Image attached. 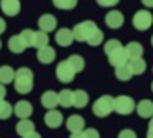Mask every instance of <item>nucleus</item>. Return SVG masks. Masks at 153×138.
Instances as JSON below:
<instances>
[{"mask_svg": "<svg viewBox=\"0 0 153 138\" xmlns=\"http://www.w3.org/2000/svg\"><path fill=\"white\" fill-rule=\"evenodd\" d=\"M13 84L18 94H30L33 91V71L30 68H18L13 77Z\"/></svg>", "mask_w": 153, "mask_h": 138, "instance_id": "f257e3e1", "label": "nucleus"}, {"mask_svg": "<svg viewBox=\"0 0 153 138\" xmlns=\"http://www.w3.org/2000/svg\"><path fill=\"white\" fill-rule=\"evenodd\" d=\"M110 112H114V97L112 95H100L92 104V114L99 118L109 117Z\"/></svg>", "mask_w": 153, "mask_h": 138, "instance_id": "f03ea898", "label": "nucleus"}, {"mask_svg": "<svg viewBox=\"0 0 153 138\" xmlns=\"http://www.w3.org/2000/svg\"><path fill=\"white\" fill-rule=\"evenodd\" d=\"M97 28V25L92 22V20H84V22L77 23L71 31H73L74 36V41H79V43H86L87 38L92 35V31Z\"/></svg>", "mask_w": 153, "mask_h": 138, "instance_id": "7ed1b4c3", "label": "nucleus"}, {"mask_svg": "<svg viewBox=\"0 0 153 138\" xmlns=\"http://www.w3.org/2000/svg\"><path fill=\"white\" fill-rule=\"evenodd\" d=\"M135 110V100L130 95H119L114 97V112L119 115H130Z\"/></svg>", "mask_w": 153, "mask_h": 138, "instance_id": "20e7f679", "label": "nucleus"}, {"mask_svg": "<svg viewBox=\"0 0 153 138\" xmlns=\"http://www.w3.org/2000/svg\"><path fill=\"white\" fill-rule=\"evenodd\" d=\"M133 28L138 30V31H145V30L152 28L153 25V15L150 10H138V12L133 15L132 18Z\"/></svg>", "mask_w": 153, "mask_h": 138, "instance_id": "39448f33", "label": "nucleus"}, {"mask_svg": "<svg viewBox=\"0 0 153 138\" xmlns=\"http://www.w3.org/2000/svg\"><path fill=\"white\" fill-rule=\"evenodd\" d=\"M74 76H76V71L73 69V66L68 62V59L58 62L56 66V77L59 82L63 84H68V82H73L74 81Z\"/></svg>", "mask_w": 153, "mask_h": 138, "instance_id": "423d86ee", "label": "nucleus"}, {"mask_svg": "<svg viewBox=\"0 0 153 138\" xmlns=\"http://www.w3.org/2000/svg\"><path fill=\"white\" fill-rule=\"evenodd\" d=\"M63 123H64V117L59 110L50 108V110L46 112V115H45V125H46L48 128H59Z\"/></svg>", "mask_w": 153, "mask_h": 138, "instance_id": "0eeeda50", "label": "nucleus"}, {"mask_svg": "<svg viewBox=\"0 0 153 138\" xmlns=\"http://www.w3.org/2000/svg\"><path fill=\"white\" fill-rule=\"evenodd\" d=\"M104 22H105V25L109 26V28L119 30V28H122V25H123V22H125V18H123L122 12H119V10H110V12L105 15Z\"/></svg>", "mask_w": 153, "mask_h": 138, "instance_id": "6e6552de", "label": "nucleus"}, {"mask_svg": "<svg viewBox=\"0 0 153 138\" xmlns=\"http://www.w3.org/2000/svg\"><path fill=\"white\" fill-rule=\"evenodd\" d=\"M0 8L7 16H17L22 10L20 0H0Z\"/></svg>", "mask_w": 153, "mask_h": 138, "instance_id": "1a4fd4ad", "label": "nucleus"}, {"mask_svg": "<svg viewBox=\"0 0 153 138\" xmlns=\"http://www.w3.org/2000/svg\"><path fill=\"white\" fill-rule=\"evenodd\" d=\"M56 25H58V20L54 18L51 13H45V15H41L40 18H38V26H40V30L45 33L54 31V30H56Z\"/></svg>", "mask_w": 153, "mask_h": 138, "instance_id": "9d476101", "label": "nucleus"}, {"mask_svg": "<svg viewBox=\"0 0 153 138\" xmlns=\"http://www.w3.org/2000/svg\"><path fill=\"white\" fill-rule=\"evenodd\" d=\"M36 58L41 64H50V62H53L54 58H56V51H54V48H51L50 45L41 46L36 51Z\"/></svg>", "mask_w": 153, "mask_h": 138, "instance_id": "9b49d317", "label": "nucleus"}, {"mask_svg": "<svg viewBox=\"0 0 153 138\" xmlns=\"http://www.w3.org/2000/svg\"><path fill=\"white\" fill-rule=\"evenodd\" d=\"M84 127H86V120L81 115H71L66 120V128L71 133H79L84 130Z\"/></svg>", "mask_w": 153, "mask_h": 138, "instance_id": "f8f14e48", "label": "nucleus"}, {"mask_svg": "<svg viewBox=\"0 0 153 138\" xmlns=\"http://www.w3.org/2000/svg\"><path fill=\"white\" fill-rule=\"evenodd\" d=\"M13 114L18 118H30V115L33 114V105L28 100H18L13 107Z\"/></svg>", "mask_w": 153, "mask_h": 138, "instance_id": "ddd939ff", "label": "nucleus"}, {"mask_svg": "<svg viewBox=\"0 0 153 138\" xmlns=\"http://www.w3.org/2000/svg\"><path fill=\"white\" fill-rule=\"evenodd\" d=\"M107 58H109V64L114 66V68H119V66H122V64H127V61H128L123 46H120L119 49H115L114 53H110Z\"/></svg>", "mask_w": 153, "mask_h": 138, "instance_id": "4468645a", "label": "nucleus"}, {"mask_svg": "<svg viewBox=\"0 0 153 138\" xmlns=\"http://www.w3.org/2000/svg\"><path fill=\"white\" fill-rule=\"evenodd\" d=\"M54 39H56V43L59 46H63V48H66V46H71L74 41V36H73V31H71L69 28H61L56 31V36H54Z\"/></svg>", "mask_w": 153, "mask_h": 138, "instance_id": "2eb2a0df", "label": "nucleus"}, {"mask_svg": "<svg viewBox=\"0 0 153 138\" xmlns=\"http://www.w3.org/2000/svg\"><path fill=\"white\" fill-rule=\"evenodd\" d=\"M137 114L140 115L142 118H150L153 115V102L150 99H143L137 104Z\"/></svg>", "mask_w": 153, "mask_h": 138, "instance_id": "dca6fc26", "label": "nucleus"}, {"mask_svg": "<svg viewBox=\"0 0 153 138\" xmlns=\"http://www.w3.org/2000/svg\"><path fill=\"white\" fill-rule=\"evenodd\" d=\"M40 102H41V105H43L45 108H56V105H58V94L54 91H46V92H43L41 94V97H40Z\"/></svg>", "mask_w": 153, "mask_h": 138, "instance_id": "f3484780", "label": "nucleus"}, {"mask_svg": "<svg viewBox=\"0 0 153 138\" xmlns=\"http://www.w3.org/2000/svg\"><path fill=\"white\" fill-rule=\"evenodd\" d=\"M125 49V54L128 59H133V58H142L143 56V46L140 45L138 41H130L127 46H123Z\"/></svg>", "mask_w": 153, "mask_h": 138, "instance_id": "a211bd4d", "label": "nucleus"}, {"mask_svg": "<svg viewBox=\"0 0 153 138\" xmlns=\"http://www.w3.org/2000/svg\"><path fill=\"white\" fill-rule=\"evenodd\" d=\"M89 102V94L82 89H77V91H73V107L76 108H82L87 105Z\"/></svg>", "mask_w": 153, "mask_h": 138, "instance_id": "6ab92c4d", "label": "nucleus"}, {"mask_svg": "<svg viewBox=\"0 0 153 138\" xmlns=\"http://www.w3.org/2000/svg\"><path fill=\"white\" fill-rule=\"evenodd\" d=\"M15 130H17V135H20V137L23 138V137H27L28 133H31V131L35 130V123L30 120V118H20V122L17 123Z\"/></svg>", "mask_w": 153, "mask_h": 138, "instance_id": "aec40b11", "label": "nucleus"}, {"mask_svg": "<svg viewBox=\"0 0 153 138\" xmlns=\"http://www.w3.org/2000/svg\"><path fill=\"white\" fill-rule=\"evenodd\" d=\"M127 64H128L130 71H132L133 76H138V74H143L146 69V62L143 58H133V59H128L127 61Z\"/></svg>", "mask_w": 153, "mask_h": 138, "instance_id": "412c9836", "label": "nucleus"}, {"mask_svg": "<svg viewBox=\"0 0 153 138\" xmlns=\"http://www.w3.org/2000/svg\"><path fill=\"white\" fill-rule=\"evenodd\" d=\"M46 45H50V36H48V33L41 31V30L33 31L31 46H33V48H41V46H46Z\"/></svg>", "mask_w": 153, "mask_h": 138, "instance_id": "4be33fe9", "label": "nucleus"}, {"mask_svg": "<svg viewBox=\"0 0 153 138\" xmlns=\"http://www.w3.org/2000/svg\"><path fill=\"white\" fill-rule=\"evenodd\" d=\"M58 105H61L64 108L73 107V91L63 89L61 92H58Z\"/></svg>", "mask_w": 153, "mask_h": 138, "instance_id": "5701e85b", "label": "nucleus"}, {"mask_svg": "<svg viewBox=\"0 0 153 138\" xmlns=\"http://www.w3.org/2000/svg\"><path fill=\"white\" fill-rule=\"evenodd\" d=\"M8 49H10L12 53H15V54H22V53L27 49V46L23 45V41H22L20 36L13 35L10 39H8Z\"/></svg>", "mask_w": 153, "mask_h": 138, "instance_id": "b1692460", "label": "nucleus"}, {"mask_svg": "<svg viewBox=\"0 0 153 138\" xmlns=\"http://www.w3.org/2000/svg\"><path fill=\"white\" fill-rule=\"evenodd\" d=\"M13 77H15V71L13 68L10 66H0V84H10L13 82Z\"/></svg>", "mask_w": 153, "mask_h": 138, "instance_id": "393cba45", "label": "nucleus"}, {"mask_svg": "<svg viewBox=\"0 0 153 138\" xmlns=\"http://www.w3.org/2000/svg\"><path fill=\"white\" fill-rule=\"evenodd\" d=\"M115 77L122 82L130 81V79L133 77V74H132V71H130L128 64H122V66H119V68H115Z\"/></svg>", "mask_w": 153, "mask_h": 138, "instance_id": "a878e982", "label": "nucleus"}, {"mask_svg": "<svg viewBox=\"0 0 153 138\" xmlns=\"http://www.w3.org/2000/svg\"><path fill=\"white\" fill-rule=\"evenodd\" d=\"M13 115V105L5 102V99H0V120H7Z\"/></svg>", "mask_w": 153, "mask_h": 138, "instance_id": "bb28decb", "label": "nucleus"}, {"mask_svg": "<svg viewBox=\"0 0 153 138\" xmlns=\"http://www.w3.org/2000/svg\"><path fill=\"white\" fill-rule=\"evenodd\" d=\"M102 41H104V33H102V30L97 26V28L92 31V35L87 38L86 43H87V45H91V46H99Z\"/></svg>", "mask_w": 153, "mask_h": 138, "instance_id": "cd10ccee", "label": "nucleus"}, {"mask_svg": "<svg viewBox=\"0 0 153 138\" xmlns=\"http://www.w3.org/2000/svg\"><path fill=\"white\" fill-rule=\"evenodd\" d=\"M68 62L73 66V69L76 71V74L84 69V59H82V56H79V54H71L69 58H68Z\"/></svg>", "mask_w": 153, "mask_h": 138, "instance_id": "c85d7f7f", "label": "nucleus"}, {"mask_svg": "<svg viewBox=\"0 0 153 138\" xmlns=\"http://www.w3.org/2000/svg\"><path fill=\"white\" fill-rule=\"evenodd\" d=\"M51 2L59 10H73L77 5V0H51Z\"/></svg>", "mask_w": 153, "mask_h": 138, "instance_id": "c756f323", "label": "nucleus"}, {"mask_svg": "<svg viewBox=\"0 0 153 138\" xmlns=\"http://www.w3.org/2000/svg\"><path fill=\"white\" fill-rule=\"evenodd\" d=\"M120 46L122 45H120L119 39H109V41L104 43V53H105V56H109L110 53H114L115 49H119Z\"/></svg>", "mask_w": 153, "mask_h": 138, "instance_id": "7c9ffc66", "label": "nucleus"}, {"mask_svg": "<svg viewBox=\"0 0 153 138\" xmlns=\"http://www.w3.org/2000/svg\"><path fill=\"white\" fill-rule=\"evenodd\" d=\"M22 38V41H23V45L27 46V48H30L31 46V39H33V30H30V28H25L23 31L18 35Z\"/></svg>", "mask_w": 153, "mask_h": 138, "instance_id": "2f4dec72", "label": "nucleus"}, {"mask_svg": "<svg viewBox=\"0 0 153 138\" xmlns=\"http://www.w3.org/2000/svg\"><path fill=\"white\" fill-rule=\"evenodd\" d=\"M82 137L84 138H100V133L96 128H86V130H82Z\"/></svg>", "mask_w": 153, "mask_h": 138, "instance_id": "473e14b6", "label": "nucleus"}, {"mask_svg": "<svg viewBox=\"0 0 153 138\" xmlns=\"http://www.w3.org/2000/svg\"><path fill=\"white\" fill-rule=\"evenodd\" d=\"M97 3H99L100 7H105V8H109V7H115L117 3L120 2V0H96Z\"/></svg>", "mask_w": 153, "mask_h": 138, "instance_id": "72a5a7b5", "label": "nucleus"}, {"mask_svg": "<svg viewBox=\"0 0 153 138\" xmlns=\"http://www.w3.org/2000/svg\"><path fill=\"white\" fill-rule=\"evenodd\" d=\"M117 138H137V133L133 130H122L117 135Z\"/></svg>", "mask_w": 153, "mask_h": 138, "instance_id": "f704fd0d", "label": "nucleus"}, {"mask_svg": "<svg viewBox=\"0 0 153 138\" xmlns=\"http://www.w3.org/2000/svg\"><path fill=\"white\" fill-rule=\"evenodd\" d=\"M5 30H7V22H5L4 18H0V35H2Z\"/></svg>", "mask_w": 153, "mask_h": 138, "instance_id": "c9c22d12", "label": "nucleus"}, {"mask_svg": "<svg viewBox=\"0 0 153 138\" xmlns=\"http://www.w3.org/2000/svg\"><path fill=\"white\" fill-rule=\"evenodd\" d=\"M23 138H41V135L38 133V131H35V130H33L31 133H28L27 137H23Z\"/></svg>", "mask_w": 153, "mask_h": 138, "instance_id": "e433bc0d", "label": "nucleus"}, {"mask_svg": "<svg viewBox=\"0 0 153 138\" xmlns=\"http://www.w3.org/2000/svg\"><path fill=\"white\" fill-rule=\"evenodd\" d=\"M5 95H7V89L4 84H0V99H5Z\"/></svg>", "mask_w": 153, "mask_h": 138, "instance_id": "4c0bfd02", "label": "nucleus"}, {"mask_svg": "<svg viewBox=\"0 0 153 138\" xmlns=\"http://www.w3.org/2000/svg\"><path fill=\"white\" fill-rule=\"evenodd\" d=\"M142 3L146 8H153V0H142Z\"/></svg>", "mask_w": 153, "mask_h": 138, "instance_id": "58836bf2", "label": "nucleus"}, {"mask_svg": "<svg viewBox=\"0 0 153 138\" xmlns=\"http://www.w3.org/2000/svg\"><path fill=\"white\" fill-rule=\"evenodd\" d=\"M146 137H152L153 138V125L152 123L148 125V133H146Z\"/></svg>", "mask_w": 153, "mask_h": 138, "instance_id": "ea45409f", "label": "nucleus"}, {"mask_svg": "<svg viewBox=\"0 0 153 138\" xmlns=\"http://www.w3.org/2000/svg\"><path fill=\"white\" fill-rule=\"evenodd\" d=\"M69 138H84V137H82V131H79V133H71Z\"/></svg>", "mask_w": 153, "mask_h": 138, "instance_id": "a19ab883", "label": "nucleus"}, {"mask_svg": "<svg viewBox=\"0 0 153 138\" xmlns=\"http://www.w3.org/2000/svg\"><path fill=\"white\" fill-rule=\"evenodd\" d=\"M150 123L153 125V115H152V117H150Z\"/></svg>", "mask_w": 153, "mask_h": 138, "instance_id": "79ce46f5", "label": "nucleus"}, {"mask_svg": "<svg viewBox=\"0 0 153 138\" xmlns=\"http://www.w3.org/2000/svg\"><path fill=\"white\" fill-rule=\"evenodd\" d=\"M152 46H153V36H152Z\"/></svg>", "mask_w": 153, "mask_h": 138, "instance_id": "37998d69", "label": "nucleus"}, {"mask_svg": "<svg viewBox=\"0 0 153 138\" xmlns=\"http://www.w3.org/2000/svg\"><path fill=\"white\" fill-rule=\"evenodd\" d=\"M152 91H153V82H152Z\"/></svg>", "mask_w": 153, "mask_h": 138, "instance_id": "c03bdc74", "label": "nucleus"}, {"mask_svg": "<svg viewBox=\"0 0 153 138\" xmlns=\"http://www.w3.org/2000/svg\"><path fill=\"white\" fill-rule=\"evenodd\" d=\"M0 48H2V41H0Z\"/></svg>", "mask_w": 153, "mask_h": 138, "instance_id": "a18cd8bd", "label": "nucleus"}, {"mask_svg": "<svg viewBox=\"0 0 153 138\" xmlns=\"http://www.w3.org/2000/svg\"><path fill=\"white\" fill-rule=\"evenodd\" d=\"M146 138H152V137H146Z\"/></svg>", "mask_w": 153, "mask_h": 138, "instance_id": "49530a36", "label": "nucleus"}]
</instances>
